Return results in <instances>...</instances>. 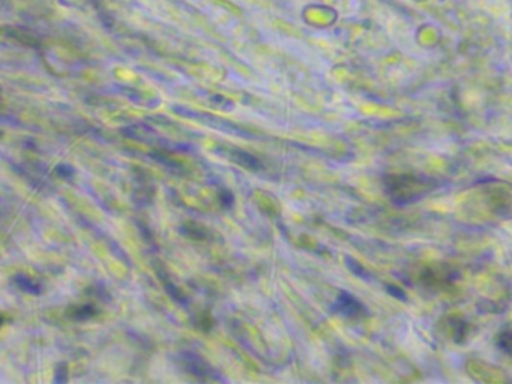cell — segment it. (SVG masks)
Segmentation results:
<instances>
[{"label": "cell", "instance_id": "cell-1", "mask_svg": "<svg viewBox=\"0 0 512 384\" xmlns=\"http://www.w3.org/2000/svg\"><path fill=\"white\" fill-rule=\"evenodd\" d=\"M439 186V180L421 173L388 174L383 179L385 194L397 206L415 203L436 191Z\"/></svg>", "mask_w": 512, "mask_h": 384}, {"label": "cell", "instance_id": "cell-2", "mask_svg": "<svg viewBox=\"0 0 512 384\" xmlns=\"http://www.w3.org/2000/svg\"><path fill=\"white\" fill-rule=\"evenodd\" d=\"M334 309L338 314L344 315V317L347 318L365 317L368 312L364 303L359 302L355 296L347 293V291H341V293L338 294Z\"/></svg>", "mask_w": 512, "mask_h": 384}, {"label": "cell", "instance_id": "cell-3", "mask_svg": "<svg viewBox=\"0 0 512 384\" xmlns=\"http://www.w3.org/2000/svg\"><path fill=\"white\" fill-rule=\"evenodd\" d=\"M184 360L185 366H187L191 374L197 375V377L203 378V380H209V374H212V371L206 365L205 360L200 359L196 354H187Z\"/></svg>", "mask_w": 512, "mask_h": 384}, {"label": "cell", "instance_id": "cell-4", "mask_svg": "<svg viewBox=\"0 0 512 384\" xmlns=\"http://www.w3.org/2000/svg\"><path fill=\"white\" fill-rule=\"evenodd\" d=\"M496 345L503 354L512 359V324H508L497 333Z\"/></svg>", "mask_w": 512, "mask_h": 384}, {"label": "cell", "instance_id": "cell-5", "mask_svg": "<svg viewBox=\"0 0 512 384\" xmlns=\"http://www.w3.org/2000/svg\"><path fill=\"white\" fill-rule=\"evenodd\" d=\"M17 284L22 288L23 291H28V293L37 294L40 293L38 290V285L35 282L29 281L26 276H17L16 278Z\"/></svg>", "mask_w": 512, "mask_h": 384}]
</instances>
